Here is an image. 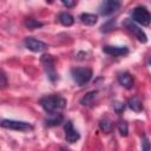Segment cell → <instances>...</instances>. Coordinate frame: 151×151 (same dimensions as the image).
<instances>
[{"label":"cell","mask_w":151,"mask_h":151,"mask_svg":"<svg viewBox=\"0 0 151 151\" xmlns=\"http://www.w3.org/2000/svg\"><path fill=\"white\" fill-rule=\"evenodd\" d=\"M151 150V144L147 139L146 136H143L142 138V151H150Z\"/></svg>","instance_id":"obj_21"},{"label":"cell","mask_w":151,"mask_h":151,"mask_svg":"<svg viewBox=\"0 0 151 151\" xmlns=\"http://www.w3.org/2000/svg\"><path fill=\"white\" fill-rule=\"evenodd\" d=\"M127 105H129V107H130L132 111H134V112H140V111L143 110V103H142V100H140L137 96L131 97V98L129 99V101H127Z\"/></svg>","instance_id":"obj_14"},{"label":"cell","mask_w":151,"mask_h":151,"mask_svg":"<svg viewBox=\"0 0 151 151\" xmlns=\"http://www.w3.org/2000/svg\"><path fill=\"white\" fill-rule=\"evenodd\" d=\"M118 83L125 87V88H131L133 86V77L129 72H122L118 74Z\"/></svg>","instance_id":"obj_11"},{"label":"cell","mask_w":151,"mask_h":151,"mask_svg":"<svg viewBox=\"0 0 151 151\" xmlns=\"http://www.w3.org/2000/svg\"><path fill=\"white\" fill-rule=\"evenodd\" d=\"M99 129L104 133H111L114 129V125L109 118H103V119L99 120Z\"/></svg>","instance_id":"obj_17"},{"label":"cell","mask_w":151,"mask_h":151,"mask_svg":"<svg viewBox=\"0 0 151 151\" xmlns=\"http://www.w3.org/2000/svg\"><path fill=\"white\" fill-rule=\"evenodd\" d=\"M97 93H98L97 90H93V91L87 92L85 96H83V97L80 98V104H81L83 106H90V105L93 103V100L96 99Z\"/></svg>","instance_id":"obj_15"},{"label":"cell","mask_w":151,"mask_h":151,"mask_svg":"<svg viewBox=\"0 0 151 151\" xmlns=\"http://www.w3.org/2000/svg\"><path fill=\"white\" fill-rule=\"evenodd\" d=\"M118 131H119L120 136H123V137H126L129 134V125L125 120H120L118 123Z\"/></svg>","instance_id":"obj_19"},{"label":"cell","mask_w":151,"mask_h":151,"mask_svg":"<svg viewBox=\"0 0 151 151\" xmlns=\"http://www.w3.org/2000/svg\"><path fill=\"white\" fill-rule=\"evenodd\" d=\"M124 26H125L131 33L134 34V37L138 39V41H140V42H143V44H145V42L147 41V35L145 34V32H144L142 28H139V27L133 22L132 19H126V20L124 21Z\"/></svg>","instance_id":"obj_7"},{"label":"cell","mask_w":151,"mask_h":151,"mask_svg":"<svg viewBox=\"0 0 151 151\" xmlns=\"http://www.w3.org/2000/svg\"><path fill=\"white\" fill-rule=\"evenodd\" d=\"M79 19L81 24L87 25V26H93L98 22V15L92 14V13H81Z\"/></svg>","instance_id":"obj_13"},{"label":"cell","mask_w":151,"mask_h":151,"mask_svg":"<svg viewBox=\"0 0 151 151\" xmlns=\"http://www.w3.org/2000/svg\"><path fill=\"white\" fill-rule=\"evenodd\" d=\"M40 63L42 64V67L45 70V73L48 78L50 81L54 83L58 80V73L55 71V67H54V64H55V60L53 58V55L51 54H42L41 58H40Z\"/></svg>","instance_id":"obj_2"},{"label":"cell","mask_w":151,"mask_h":151,"mask_svg":"<svg viewBox=\"0 0 151 151\" xmlns=\"http://www.w3.org/2000/svg\"><path fill=\"white\" fill-rule=\"evenodd\" d=\"M71 76H72L73 81L78 86H84L85 84H87L91 80L93 73H92L91 68H87V67H76V68L71 70Z\"/></svg>","instance_id":"obj_3"},{"label":"cell","mask_w":151,"mask_h":151,"mask_svg":"<svg viewBox=\"0 0 151 151\" xmlns=\"http://www.w3.org/2000/svg\"><path fill=\"white\" fill-rule=\"evenodd\" d=\"M0 85H1V88H5L7 86V78H6V74L4 71L0 74Z\"/></svg>","instance_id":"obj_23"},{"label":"cell","mask_w":151,"mask_h":151,"mask_svg":"<svg viewBox=\"0 0 151 151\" xmlns=\"http://www.w3.org/2000/svg\"><path fill=\"white\" fill-rule=\"evenodd\" d=\"M24 42H25V46L32 52H42V51L47 50V47H48V45L46 42H44L41 40H38L33 37L25 38Z\"/></svg>","instance_id":"obj_8"},{"label":"cell","mask_w":151,"mask_h":151,"mask_svg":"<svg viewBox=\"0 0 151 151\" xmlns=\"http://www.w3.org/2000/svg\"><path fill=\"white\" fill-rule=\"evenodd\" d=\"M122 4L117 0H106V1H103L100 5H99V14L103 15V17H107V15H111L113 14L114 12H117L119 8H120Z\"/></svg>","instance_id":"obj_6"},{"label":"cell","mask_w":151,"mask_h":151,"mask_svg":"<svg viewBox=\"0 0 151 151\" xmlns=\"http://www.w3.org/2000/svg\"><path fill=\"white\" fill-rule=\"evenodd\" d=\"M24 25H25V27H26L27 29H31V31H33V29H35V28H39V27H42V26H44L42 22H40V21H38V20H35V19H33V18H28V19H26L25 22H24Z\"/></svg>","instance_id":"obj_18"},{"label":"cell","mask_w":151,"mask_h":151,"mask_svg":"<svg viewBox=\"0 0 151 151\" xmlns=\"http://www.w3.org/2000/svg\"><path fill=\"white\" fill-rule=\"evenodd\" d=\"M113 26H114V21L113 20H111V21H109V22H106V24H104L100 28V31L101 32H109V31H111L112 28H113Z\"/></svg>","instance_id":"obj_22"},{"label":"cell","mask_w":151,"mask_h":151,"mask_svg":"<svg viewBox=\"0 0 151 151\" xmlns=\"http://www.w3.org/2000/svg\"><path fill=\"white\" fill-rule=\"evenodd\" d=\"M61 4H63L64 6H66V7H68V8H70V7L76 6V5H77V1H70V0H66V1H65V0H63V1H61Z\"/></svg>","instance_id":"obj_24"},{"label":"cell","mask_w":151,"mask_h":151,"mask_svg":"<svg viewBox=\"0 0 151 151\" xmlns=\"http://www.w3.org/2000/svg\"><path fill=\"white\" fill-rule=\"evenodd\" d=\"M149 64H150V65H151V58H150V59H149Z\"/></svg>","instance_id":"obj_26"},{"label":"cell","mask_w":151,"mask_h":151,"mask_svg":"<svg viewBox=\"0 0 151 151\" xmlns=\"http://www.w3.org/2000/svg\"><path fill=\"white\" fill-rule=\"evenodd\" d=\"M112 107H113V110H114L116 113L120 114L124 111V109H125V104L122 103V101H114L113 105H112Z\"/></svg>","instance_id":"obj_20"},{"label":"cell","mask_w":151,"mask_h":151,"mask_svg":"<svg viewBox=\"0 0 151 151\" xmlns=\"http://www.w3.org/2000/svg\"><path fill=\"white\" fill-rule=\"evenodd\" d=\"M0 125L4 129H9V130L20 131V132L31 131V130L34 129V126L31 123L21 122V120H14V119H2L1 123H0Z\"/></svg>","instance_id":"obj_5"},{"label":"cell","mask_w":151,"mask_h":151,"mask_svg":"<svg viewBox=\"0 0 151 151\" xmlns=\"http://www.w3.org/2000/svg\"><path fill=\"white\" fill-rule=\"evenodd\" d=\"M103 52L112 55V57H122V55H126L129 53V48L126 46H110L106 45L103 47Z\"/></svg>","instance_id":"obj_10"},{"label":"cell","mask_w":151,"mask_h":151,"mask_svg":"<svg viewBox=\"0 0 151 151\" xmlns=\"http://www.w3.org/2000/svg\"><path fill=\"white\" fill-rule=\"evenodd\" d=\"M39 104L45 112H47L48 114H52V113H57L60 110H64L66 107L67 101L64 97L59 94H51V96H45L40 98Z\"/></svg>","instance_id":"obj_1"},{"label":"cell","mask_w":151,"mask_h":151,"mask_svg":"<svg viewBox=\"0 0 151 151\" xmlns=\"http://www.w3.org/2000/svg\"><path fill=\"white\" fill-rule=\"evenodd\" d=\"M60 151H70L68 149H65V147H63V149H60Z\"/></svg>","instance_id":"obj_25"},{"label":"cell","mask_w":151,"mask_h":151,"mask_svg":"<svg viewBox=\"0 0 151 151\" xmlns=\"http://www.w3.org/2000/svg\"><path fill=\"white\" fill-rule=\"evenodd\" d=\"M58 19H59L60 24H61L63 26H66V27L72 26L73 22H74V18H73V15L70 14V13H67V12H61V13L59 14Z\"/></svg>","instance_id":"obj_16"},{"label":"cell","mask_w":151,"mask_h":151,"mask_svg":"<svg viewBox=\"0 0 151 151\" xmlns=\"http://www.w3.org/2000/svg\"><path fill=\"white\" fill-rule=\"evenodd\" d=\"M132 20L142 26H149L151 24V13L145 6H137L132 11Z\"/></svg>","instance_id":"obj_4"},{"label":"cell","mask_w":151,"mask_h":151,"mask_svg":"<svg viewBox=\"0 0 151 151\" xmlns=\"http://www.w3.org/2000/svg\"><path fill=\"white\" fill-rule=\"evenodd\" d=\"M64 122V116L61 113H52L47 118H45V125L47 127H53L60 125Z\"/></svg>","instance_id":"obj_12"},{"label":"cell","mask_w":151,"mask_h":151,"mask_svg":"<svg viewBox=\"0 0 151 151\" xmlns=\"http://www.w3.org/2000/svg\"><path fill=\"white\" fill-rule=\"evenodd\" d=\"M64 131H65V139L68 143H76L80 139V134L79 132L73 127V124L71 120H66L65 125H64Z\"/></svg>","instance_id":"obj_9"}]
</instances>
